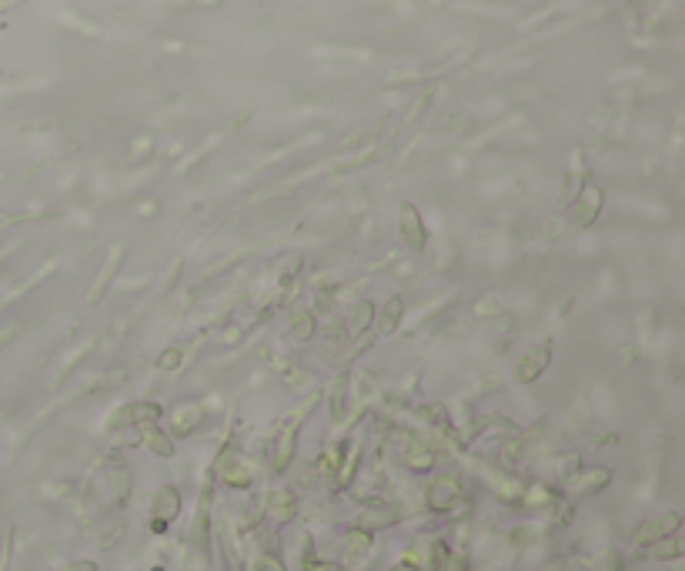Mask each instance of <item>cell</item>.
Segmentation results:
<instances>
[{
    "mask_svg": "<svg viewBox=\"0 0 685 571\" xmlns=\"http://www.w3.org/2000/svg\"><path fill=\"white\" fill-rule=\"evenodd\" d=\"M314 407V401L311 405H301L294 415L287 417V425L285 431H281V441H277V454H275V464L277 468H285L287 461H291V451H294V438H298V428H301V421L308 417V411Z\"/></svg>",
    "mask_w": 685,
    "mask_h": 571,
    "instance_id": "6da1fadb",
    "label": "cell"
},
{
    "mask_svg": "<svg viewBox=\"0 0 685 571\" xmlns=\"http://www.w3.org/2000/svg\"><path fill=\"white\" fill-rule=\"evenodd\" d=\"M177 511H181V494H177V488L164 484L154 498V528L157 531H164V525L171 518H177Z\"/></svg>",
    "mask_w": 685,
    "mask_h": 571,
    "instance_id": "7a4b0ae2",
    "label": "cell"
},
{
    "mask_svg": "<svg viewBox=\"0 0 685 571\" xmlns=\"http://www.w3.org/2000/svg\"><path fill=\"white\" fill-rule=\"evenodd\" d=\"M398 224H401V234H405L408 247L421 251V247H425V224H421L418 210L411 208V204H401V210H398Z\"/></svg>",
    "mask_w": 685,
    "mask_h": 571,
    "instance_id": "3957f363",
    "label": "cell"
},
{
    "mask_svg": "<svg viewBox=\"0 0 685 571\" xmlns=\"http://www.w3.org/2000/svg\"><path fill=\"white\" fill-rule=\"evenodd\" d=\"M157 415H161V407H157V405L137 401V405L121 407V411H117V415L111 417V425H127V428H131V425H137V428H141V425H151V421H154Z\"/></svg>",
    "mask_w": 685,
    "mask_h": 571,
    "instance_id": "277c9868",
    "label": "cell"
},
{
    "mask_svg": "<svg viewBox=\"0 0 685 571\" xmlns=\"http://www.w3.org/2000/svg\"><path fill=\"white\" fill-rule=\"evenodd\" d=\"M548 361H552V348H548V344H538V348H531V351L519 361V378H521V381H535L538 374H545Z\"/></svg>",
    "mask_w": 685,
    "mask_h": 571,
    "instance_id": "5b68a950",
    "label": "cell"
},
{
    "mask_svg": "<svg viewBox=\"0 0 685 571\" xmlns=\"http://www.w3.org/2000/svg\"><path fill=\"white\" fill-rule=\"evenodd\" d=\"M598 208H602V194H598L595 187H588L585 194L578 198V204H575V220H578V224H592Z\"/></svg>",
    "mask_w": 685,
    "mask_h": 571,
    "instance_id": "8992f818",
    "label": "cell"
},
{
    "mask_svg": "<svg viewBox=\"0 0 685 571\" xmlns=\"http://www.w3.org/2000/svg\"><path fill=\"white\" fill-rule=\"evenodd\" d=\"M675 528H679V515H665V518H659V521H649V525L642 528L639 531V541H662V538H669L672 535Z\"/></svg>",
    "mask_w": 685,
    "mask_h": 571,
    "instance_id": "52a82bcc",
    "label": "cell"
},
{
    "mask_svg": "<svg viewBox=\"0 0 685 571\" xmlns=\"http://www.w3.org/2000/svg\"><path fill=\"white\" fill-rule=\"evenodd\" d=\"M144 431V444L154 451V454H161V458H171L174 454V444H171V438H167L161 428H154V425H141Z\"/></svg>",
    "mask_w": 685,
    "mask_h": 571,
    "instance_id": "ba28073f",
    "label": "cell"
},
{
    "mask_svg": "<svg viewBox=\"0 0 685 571\" xmlns=\"http://www.w3.org/2000/svg\"><path fill=\"white\" fill-rule=\"evenodd\" d=\"M201 417H204V407L201 405H184L174 411V431L177 434H188L201 425Z\"/></svg>",
    "mask_w": 685,
    "mask_h": 571,
    "instance_id": "9c48e42d",
    "label": "cell"
},
{
    "mask_svg": "<svg viewBox=\"0 0 685 571\" xmlns=\"http://www.w3.org/2000/svg\"><path fill=\"white\" fill-rule=\"evenodd\" d=\"M455 498H458V484H455L452 478H442V481H435V488H431V494H428L431 508H438V511H445V508L452 505Z\"/></svg>",
    "mask_w": 685,
    "mask_h": 571,
    "instance_id": "30bf717a",
    "label": "cell"
},
{
    "mask_svg": "<svg viewBox=\"0 0 685 571\" xmlns=\"http://www.w3.org/2000/svg\"><path fill=\"white\" fill-rule=\"evenodd\" d=\"M124 251L117 247V251H111V257H107V264H104V271H100V281H94V287H90V301H97L104 291H107V284L114 281V274H117V264H121Z\"/></svg>",
    "mask_w": 685,
    "mask_h": 571,
    "instance_id": "8fae6325",
    "label": "cell"
},
{
    "mask_svg": "<svg viewBox=\"0 0 685 571\" xmlns=\"http://www.w3.org/2000/svg\"><path fill=\"white\" fill-rule=\"evenodd\" d=\"M221 474L228 478L231 484H238V488H244V484L251 481V471L244 468V464H238V458H234L231 451L224 454V461H221Z\"/></svg>",
    "mask_w": 685,
    "mask_h": 571,
    "instance_id": "7c38bea8",
    "label": "cell"
},
{
    "mask_svg": "<svg viewBox=\"0 0 685 571\" xmlns=\"http://www.w3.org/2000/svg\"><path fill=\"white\" fill-rule=\"evenodd\" d=\"M395 511L391 508H375V511H365V515L358 518V525L365 528V531H371V528H385V525H391L395 521Z\"/></svg>",
    "mask_w": 685,
    "mask_h": 571,
    "instance_id": "4fadbf2b",
    "label": "cell"
},
{
    "mask_svg": "<svg viewBox=\"0 0 685 571\" xmlns=\"http://www.w3.org/2000/svg\"><path fill=\"white\" fill-rule=\"evenodd\" d=\"M605 481H608V471H605V468H595V471L582 474V484H575V491H578V494L595 491V488H602Z\"/></svg>",
    "mask_w": 685,
    "mask_h": 571,
    "instance_id": "5bb4252c",
    "label": "cell"
},
{
    "mask_svg": "<svg viewBox=\"0 0 685 571\" xmlns=\"http://www.w3.org/2000/svg\"><path fill=\"white\" fill-rule=\"evenodd\" d=\"M398 318H401V297H395V301H388V304H385L381 331H395V328H398Z\"/></svg>",
    "mask_w": 685,
    "mask_h": 571,
    "instance_id": "9a60e30c",
    "label": "cell"
},
{
    "mask_svg": "<svg viewBox=\"0 0 685 571\" xmlns=\"http://www.w3.org/2000/svg\"><path fill=\"white\" fill-rule=\"evenodd\" d=\"M408 458H411V464H421V468H428V464H431L428 448L418 444V441H411V444H408Z\"/></svg>",
    "mask_w": 685,
    "mask_h": 571,
    "instance_id": "2e32d148",
    "label": "cell"
},
{
    "mask_svg": "<svg viewBox=\"0 0 685 571\" xmlns=\"http://www.w3.org/2000/svg\"><path fill=\"white\" fill-rule=\"evenodd\" d=\"M655 555H659V558H675V555H679V541H669V545H659V548H655Z\"/></svg>",
    "mask_w": 685,
    "mask_h": 571,
    "instance_id": "e0dca14e",
    "label": "cell"
},
{
    "mask_svg": "<svg viewBox=\"0 0 685 571\" xmlns=\"http://www.w3.org/2000/svg\"><path fill=\"white\" fill-rule=\"evenodd\" d=\"M255 571H285V568H281L277 561H271V558H261V561H257V568H255Z\"/></svg>",
    "mask_w": 685,
    "mask_h": 571,
    "instance_id": "ac0fdd59",
    "label": "cell"
}]
</instances>
